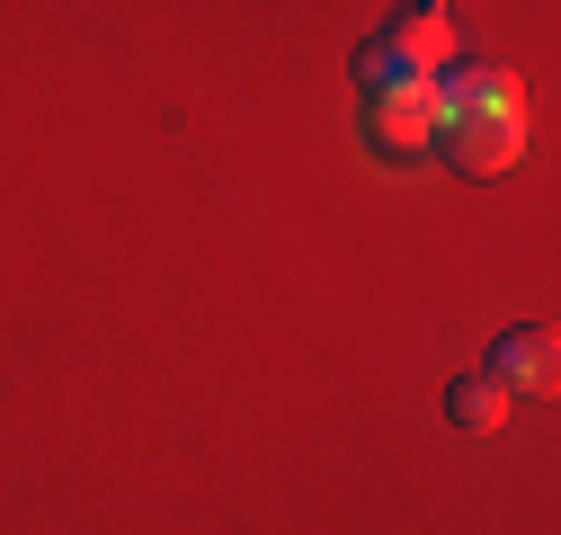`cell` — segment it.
Returning <instances> with one entry per match:
<instances>
[{"instance_id":"7a4b0ae2","label":"cell","mask_w":561,"mask_h":535,"mask_svg":"<svg viewBox=\"0 0 561 535\" xmlns=\"http://www.w3.org/2000/svg\"><path fill=\"white\" fill-rule=\"evenodd\" d=\"M490 384H500L508 401L526 392V401H543L552 392V375H561V349H552V330L543 321H517V330H500V340H490V366H481Z\"/></svg>"},{"instance_id":"8992f818","label":"cell","mask_w":561,"mask_h":535,"mask_svg":"<svg viewBox=\"0 0 561 535\" xmlns=\"http://www.w3.org/2000/svg\"><path fill=\"white\" fill-rule=\"evenodd\" d=\"M446 420L481 437V429H500V420H508V392L490 384V375H455V384H446Z\"/></svg>"},{"instance_id":"3957f363","label":"cell","mask_w":561,"mask_h":535,"mask_svg":"<svg viewBox=\"0 0 561 535\" xmlns=\"http://www.w3.org/2000/svg\"><path fill=\"white\" fill-rule=\"evenodd\" d=\"M437 144L463 179H500L526 152V116H455V125H437Z\"/></svg>"},{"instance_id":"5b68a950","label":"cell","mask_w":561,"mask_h":535,"mask_svg":"<svg viewBox=\"0 0 561 535\" xmlns=\"http://www.w3.org/2000/svg\"><path fill=\"white\" fill-rule=\"evenodd\" d=\"M383 45H392V62L401 72H419V81H437L446 62H455V27H446V0H410V10L383 27Z\"/></svg>"},{"instance_id":"277c9868","label":"cell","mask_w":561,"mask_h":535,"mask_svg":"<svg viewBox=\"0 0 561 535\" xmlns=\"http://www.w3.org/2000/svg\"><path fill=\"white\" fill-rule=\"evenodd\" d=\"M366 134H375L383 152H428V144H437V107H428V81L366 90Z\"/></svg>"},{"instance_id":"6da1fadb","label":"cell","mask_w":561,"mask_h":535,"mask_svg":"<svg viewBox=\"0 0 561 535\" xmlns=\"http://www.w3.org/2000/svg\"><path fill=\"white\" fill-rule=\"evenodd\" d=\"M428 107H437V125H455V116H526V90H517V72H500V62H446V72L428 81Z\"/></svg>"}]
</instances>
